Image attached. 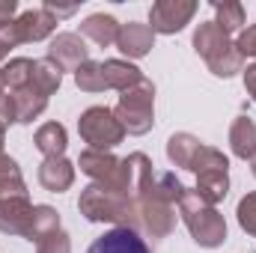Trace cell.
<instances>
[{
	"label": "cell",
	"instance_id": "obj_1",
	"mask_svg": "<svg viewBox=\"0 0 256 253\" xmlns=\"http://www.w3.org/2000/svg\"><path fill=\"white\" fill-rule=\"evenodd\" d=\"M78 208L92 224H114V226L137 230V202L131 196H126V194H116V190L104 188V185L92 182L90 188L80 190Z\"/></svg>",
	"mask_w": 256,
	"mask_h": 253
},
{
	"label": "cell",
	"instance_id": "obj_2",
	"mask_svg": "<svg viewBox=\"0 0 256 253\" xmlns=\"http://www.w3.org/2000/svg\"><path fill=\"white\" fill-rule=\"evenodd\" d=\"M194 51L202 57L214 78H232L244 68L242 54L236 51V42L230 33H224L214 21H206L194 30Z\"/></svg>",
	"mask_w": 256,
	"mask_h": 253
},
{
	"label": "cell",
	"instance_id": "obj_3",
	"mask_svg": "<svg viewBox=\"0 0 256 253\" xmlns=\"http://www.w3.org/2000/svg\"><path fill=\"white\" fill-rule=\"evenodd\" d=\"M179 214H182L191 238L200 248L212 250V248H220L226 242V220H224V214L214 206L202 202L196 190L185 188L182 200H179Z\"/></svg>",
	"mask_w": 256,
	"mask_h": 253
},
{
	"label": "cell",
	"instance_id": "obj_4",
	"mask_svg": "<svg viewBox=\"0 0 256 253\" xmlns=\"http://www.w3.org/2000/svg\"><path fill=\"white\" fill-rule=\"evenodd\" d=\"M137 226L152 238H167L176 230V206L155 188V173L140 185L137 196Z\"/></svg>",
	"mask_w": 256,
	"mask_h": 253
},
{
	"label": "cell",
	"instance_id": "obj_5",
	"mask_svg": "<svg viewBox=\"0 0 256 253\" xmlns=\"http://www.w3.org/2000/svg\"><path fill=\"white\" fill-rule=\"evenodd\" d=\"M114 116L126 128V134L140 137V134L152 131V126H155V86H152V80L143 78L137 86L126 90L114 108Z\"/></svg>",
	"mask_w": 256,
	"mask_h": 253
},
{
	"label": "cell",
	"instance_id": "obj_6",
	"mask_svg": "<svg viewBox=\"0 0 256 253\" xmlns=\"http://www.w3.org/2000/svg\"><path fill=\"white\" fill-rule=\"evenodd\" d=\"M78 131L84 137V143H90V149L96 152H110L114 146H120L126 140V128L120 126V120L114 116L110 108H86L78 120Z\"/></svg>",
	"mask_w": 256,
	"mask_h": 253
},
{
	"label": "cell",
	"instance_id": "obj_7",
	"mask_svg": "<svg viewBox=\"0 0 256 253\" xmlns=\"http://www.w3.org/2000/svg\"><path fill=\"white\" fill-rule=\"evenodd\" d=\"M54 30H57V18L45 6H39V9H24L21 15H15V21L0 33V39L15 48V45H27V42H42Z\"/></svg>",
	"mask_w": 256,
	"mask_h": 253
},
{
	"label": "cell",
	"instance_id": "obj_8",
	"mask_svg": "<svg viewBox=\"0 0 256 253\" xmlns=\"http://www.w3.org/2000/svg\"><path fill=\"white\" fill-rule=\"evenodd\" d=\"M194 15H196L194 0H158L149 9V27H152V33L173 36L191 24Z\"/></svg>",
	"mask_w": 256,
	"mask_h": 253
},
{
	"label": "cell",
	"instance_id": "obj_9",
	"mask_svg": "<svg viewBox=\"0 0 256 253\" xmlns=\"http://www.w3.org/2000/svg\"><path fill=\"white\" fill-rule=\"evenodd\" d=\"M33 202L27 200V194H6L0 196V232L3 236H21L30 242V230H33Z\"/></svg>",
	"mask_w": 256,
	"mask_h": 253
},
{
	"label": "cell",
	"instance_id": "obj_10",
	"mask_svg": "<svg viewBox=\"0 0 256 253\" xmlns=\"http://www.w3.org/2000/svg\"><path fill=\"white\" fill-rule=\"evenodd\" d=\"M48 60L60 72H78L84 63H90V48L80 33H57L48 45Z\"/></svg>",
	"mask_w": 256,
	"mask_h": 253
},
{
	"label": "cell",
	"instance_id": "obj_11",
	"mask_svg": "<svg viewBox=\"0 0 256 253\" xmlns=\"http://www.w3.org/2000/svg\"><path fill=\"white\" fill-rule=\"evenodd\" d=\"M120 164H122V158H116L110 152H96V149H84L80 158H78L80 173H86L96 185H104V188H114L116 185Z\"/></svg>",
	"mask_w": 256,
	"mask_h": 253
},
{
	"label": "cell",
	"instance_id": "obj_12",
	"mask_svg": "<svg viewBox=\"0 0 256 253\" xmlns=\"http://www.w3.org/2000/svg\"><path fill=\"white\" fill-rule=\"evenodd\" d=\"M86 253H152V250H149V244L140 238L137 230H131V226H114L110 232L98 236V238L90 244Z\"/></svg>",
	"mask_w": 256,
	"mask_h": 253
},
{
	"label": "cell",
	"instance_id": "obj_13",
	"mask_svg": "<svg viewBox=\"0 0 256 253\" xmlns=\"http://www.w3.org/2000/svg\"><path fill=\"white\" fill-rule=\"evenodd\" d=\"M116 48L126 54L128 60H140V57H146V54L155 48V33H152V27H149V24L128 21V24L120 27Z\"/></svg>",
	"mask_w": 256,
	"mask_h": 253
},
{
	"label": "cell",
	"instance_id": "obj_14",
	"mask_svg": "<svg viewBox=\"0 0 256 253\" xmlns=\"http://www.w3.org/2000/svg\"><path fill=\"white\" fill-rule=\"evenodd\" d=\"M74 182V164L68 158H45L39 164V185L51 194H63Z\"/></svg>",
	"mask_w": 256,
	"mask_h": 253
},
{
	"label": "cell",
	"instance_id": "obj_15",
	"mask_svg": "<svg viewBox=\"0 0 256 253\" xmlns=\"http://www.w3.org/2000/svg\"><path fill=\"white\" fill-rule=\"evenodd\" d=\"M9 98H12V104H15V122H18V126H30V122L48 108V96H42L33 84H27V86H21V90H12Z\"/></svg>",
	"mask_w": 256,
	"mask_h": 253
},
{
	"label": "cell",
	"instance_id": "obj_16",
	"mask_svg": "<svg viewBox=\"0 0 256 253\" xmlns=\"http://www.w3.org/2000/svg\"><path fill=\"white\" fill-rule=\"evenodd\" d=\"M120 21L114 15H104V12H96L90 18L80 21V36L96 42L98 48H108V45H116V36H120Z\"/></svg>",
	"mask_w": 256,
	"mask_h": 253
},
{
	"label": "cell",
	"instance_id": "obj_17",
	"mask_svg": "<svg viewBox=\"0 0 256 253\" xmlns=\"http://www.w3.org/2000/svg\"><path fill=\"white\" fill-rule=\"evenodd\" d=\"M194 190L200 194L202 202L218 206L230 194V173L226 170H202V173H196V188Z\"/></svg>",
	"mask_w": 256,
	"mask_h": 253
},
{
	"label": "cell",
	"instance_id": "obj_18",
	"mask_svg": "<svg viewBox=\"0 0 256 253\" xmlns=\"http://www.w3.org/2000/svg\"><path fill=\"white\" fill-rule=\"evenodd\" d=\"M230 146H232V155H236V158L254 161V155H256V122L250 116H238V120L230 126Z\"/></svg>",
	"mask_w": 256,
	"mask_h": 253
},
{
	"label": "cell",
	"instance_id": "obj_19",
	"mask_svg": "<svg viewBox=\"0 0 256 253\" xmlns=\"http://www.w3.org/2000/svg\"><path fill=\"white\" fill-rule=\"evenodd\" d=\"M200 149H202L200 137H194L188 131H176L167 140V158H170V164H176L182 170H191V164H194V158L200 155Z\"/></svg>",
	"mask_w": 256,
	"mask_h": 253
},
{
	"label": "cell",
	"instance_id": "obj_20",
	"mask_svg": "<svg viewBox=\"0 0 256 253\" xmlns=\"http://www.w3.org/2000/svg\"><path fill=\"white\" fill-rule=\"evenodd\" d=\"M102 68H104L108 90H120V92H126V90L137 86V84L143 80V72H140L134 63H128V60H104Z\"/></svg>",
	"mask_w": 256,
	"mask_h": 253
},
{
	"label": "cell",
	"instance_id": "obj_21",
	"mask_svg": "<svg viewBox=\"0 0 256 253\" xmlns=\"http://www.w3.org/2000/svg\"><path fill=\"white\" fill-rule=\"evenodd\" d=\"M33 143L45 158H63L66 146H68V134H66V128L60 122H45V126L36 128Z\"/></svg>",
	"mask_w": 256,
	"mask_h": 253
},
{
	"label": "cell",
	"instance_id": "obj_22",
	"mask_svg": "<svg viewBox=\"0 0 256 253\" xmlns=\"http://www.w3.org/2000/svg\"><path fill=\"white\" fill-rule=\"evenodd\" d=\"M33 68H36V60H27V57H15L0 68L3 74V90L12 92V90H21L27 84H33Z\"/></svg>",
	"mask_w": 256,
	"mask_h": 253
},
{
	"label": "cell",
	"instance_id": "obj_23",
	"mask_svg": "<svg viewBox=\"0 0 256 253\" xmlns=\"http://www.w3.org/2000/svg\"><path fill=\"white\" fill-rule=\"evenodd\" d=\"M214 6V24L224 30V33H242L244 30V21H248V12L242 3H212Z\"/></svg>",
	"mask_w": 256,
	"mask_h": 253
},
{
	"label": "cell",
	"instance_id": "obj_24",
	"mask_svg": "<svg viewBox=\"0 0 256 253\" xmlns=\"http://www.w3.org/2000/svg\"><path fill=\"white\" fill-rule=\"evenodd\" d=\"M6 194H27L21 167L15 164V158H9L6 152H0V196Z\"/></svg>",
	"mask_w": 256,
	"mask_h": 253
},
{
	"label": "cell",
	"instance_id": "obj_25",
	"mask_svg": "<svg viewBox=\"0 0 256 253\" xmlns=\"http://www.w3.org/2000/svg\"><path fill=\"white\" fill-rule=\"evenodd\" d=\"M60 84H63V72H60L57 66L51 63L48 57H45V60H36V68H33V86H36L42 96L57 92Z\"/></svg>",
	"mask_w": 256,
	"mask_h": 253
},
{
	"label": "cell",
	"instance_id": "obj_26",
	"mask_svg": "<svg viewBox=\"0 0 256 253\" xmlns=\"http://www.w3.org/2000/svg\"><path fill=\"white\" fill-rule=\"evenodd\" d=\"M74 84H78L84 92H104V90H108V80H104V68H102V63H96V60L84 63L78 72H74Z\"/></svg>",
	"mask_w": 256,
	"mask_h": 253
},
{
	"label": "cell",
	"instance_id": "obj_27",
	"mask_svg": "<svg viewBox=\"0 0 256 253\" xmlns=\"http://www.w3.org/2000/svg\"><path fill=\"white\" fill-rule=\"evenodd\" d=\"M54 230H60V214H57V208H51V206H36V208H33L30 242H39L42 236H48V232H54Z\"/></svg>",
	"mask_w": 256,
	"mask_h": 253
},
{
	"label": "cell",
	"instance_id": "obj_28",
	"mask_svg": "<svg viewBox=\"0 0 256 253\" xmlns=\"http://www.w3.org/2000/svg\"><path fill=\"white\" fill-rule=\"evenodd\" d=\"M236 218H238V226L256 238V194H244L238 200V208H236Z\"/></svg>",
	"mask_w": 256,
	"mask_h": 253
},
{
	"label": "cell",
	"instance_id": "obj_29",
	"mask_svg": "<svg viewBox=\"0 0 256 253\" xmlns=\"http://www.w3.org/2000/svg\"><path fill=\"white\" fill-rule=\"evenodd\" d=\"M36 253H72V238L66 230H54L36 242Z\"/></svg>",
	"mask_w": 256,
	"mask_h": 253
},
{
	"label": "cell",
	"instance_id": "obj_30",
	"mask_svg": "<svg viewBox=\"0 0 256 253\" xmlns=\"http://www.w3.org/2000/svg\"><path fill=\"white\" fill-rule=\"evenodd\" d=\"M236 51L242 54V60H244V57H254L256 60V24L244 27V30L238 33V39H236Z\"/></svg>",
	"mask_w": 256,
	"mask_h": 253
},
{
	"label": "cell",
	"instance_id": "obj_31",
	"mask_svg": "<svg viewBox=\"0 0 256 253\" xmlns=\"http://www.w3.org/2000/svg\"><path fill=\"white\" fill-rule=\"evenodd\" d=\"M12 122H15V104H12L9 92H0V134L12 126Z\"/></svg>",
	"mask_w": 256,
	"mask_h": 253
},
{
	"label": "cell",
	"instance_id": "obj_32",
	"mask_svg": "<svg viewBox=\"0 0 256 253\" xmlns=\"http://www.w3.org/2000/svg\"><path fill=\"white\" fill-rule=\"evenodd\" d=\"M15 12H18V3L15 0H0V33L15 21Z\"/></svg>",
	"mask_w": 256,
	"mask_h": 253
},
{
	"label": "cell",
	"instance_id": "obj_33",
	"mask_svg": "<svg viewBox=\"0 0 256 253\" xmlns=\"http://www.w3.org/2000/svg\"><path fill=\"white\" fill-rule=\"evenodd\" d=\"M244 90H248V96L256 102V63L248 66V72H244Z\"/></svg>",
	"mask_w": 256,
	"mask_h": 253
},
{
	"label": "cell",
	"instance_id": "obj_34",
	"mask_svg": "<svg viewBox=\"0 0 256 253\" xmlns=\"http://www.w3.org/2000/svg\"><path fill=\"white\" fill-rule=\"evenodd\" d=\"M45 9L60 21V18H66V15H74V9H78V6H54V3H45Z\"/></svg>",
	"mask_w": 256,
	"mask_h": 253
},
{
	"label": "cell",
	"instance_id": "obj_35",
	"mask_svg": "<svg viewBox=\"0 0 256 253\" xmlns=\"http://www.w3.org/2000/svg\"><path fill=\"white\" fill-rule=\"evenodd\" d=\"M9 48H12V45H9V42H3V39H0V63H3V60H6V57H9Z\"/></svg>",
	"mask_w": 256,
	"mask_h": 253
},
{
	"label": "cell",
	"instance_id": "obj_36",
	"mask_svg": "<svg viewBox=\"0 0 256 253\" xmlns=\"http://www.w3.org/2000/svg\"><path fill=\"white\" fill-rule=\"evenodd\" d=\"M250 167H254V176H256V155H254V161H250Z\"/></svg>",
	"mask_w": 256,
	"mask_h": 253
},
{
	"label": "cell",
	"instance_id": "obj_37",
	"mask_svg": "<svg viewBox=\"0 0 256 253\" xmlns=\"http://www.w3.org/2000/svg\"><path fill=\"white\" fill-rule=\"evenodd\" d=\"M0 92H3V74H0Z\"/></svg>",
	"mask_w": 256,
	"mask_h": 253
},
{
	"label": "cell",
	"instance_id": "obj_38",
	"mask_svg": "<svg viewBox=\"0 0 256 253\" xmlns=\"http://www.w3.org/2000/svg\"><path fill=\"white\" fill-rule=\"evenodd\" d=\"M0 152H3V134H0Z\"/></svg>",
	"mask_w": 256,
	"mask_h": 253
}]
</instances>
